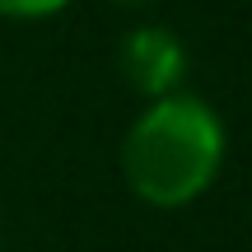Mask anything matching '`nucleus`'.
I'll list each match as a JSON object with an SVG mask.
<instances>
[{"mask_svg": "<svg viewBox=\"0 0 252 252\" xmlns=\"http://www.w3.org/2000/svg\"><path fill=\"white\" fill-rule=\"evenodd\" d=\"M122 75L135 94H145L150 103L178 94L182 70H187V47L168 33V28H135L122 37Z\"/></svg>", "mask_w": 252, "mask_h": 252, "instance_id": "2", "label": "nucleus"}, {"mask_svg": "<svg viewBox=\"0 0 252 252\" xmlns=\"http://www.w3.org/2000/svg\"><path fill=\"white\" fill-rule=\"evenodd\" d=\"M220 163H224V126L210 112V103L191 94H168L150 103L122 140L126 187L159 210L196 201L215 182Z\"/></svg>", "mask_w": 252, "mask_h": 252, "instance_id": "1", "label": "nucleus"}, {"mask_svg": "<svg viewBox=\"0 0 252 252\" xmlns=\"http://www.w3.org/2000/svg\"><path fill=\"white\" fill-rule=\"evenodd\" d=\"M126 5H140V0H126Z\"/></svg>", "mask_w": 252, "mask_h": 252, "instance_id": "4", "label": "nucleus"}, {"mask_svg": "<svg viewBox=\"0 0 252 252\" xmlns=\"http://www.w3.org/2000/svg\"><path fill=\"white\" fill-rule=\"evenodd\" d=\"M70 0H0V14L5 19H42V14H56Z\"/></svg>", "mask_w": 252, "mask_h": 252, "instance_id": "3", "label": "nucleus"}]
</instances>
